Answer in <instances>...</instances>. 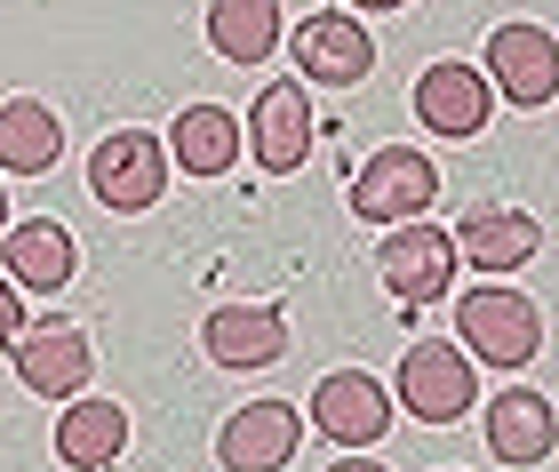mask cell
I'll use <instances>...</instances> for the list:
<instances>
[{
	"label": "cell",
	"mask_w": 559,
	"mask_h": 472,
	"mask_svg": "<svg viewBox=\"0 0 559 472\" xmlns=\"http://www.w3.org/2000/svg\"><path fill=\"white\" fill-rule=\"evenodd\" d=\"M455 344H464L472 361H488V368H527L544 353V312L527 305L520 288H503V281H479L464 305H455Z\"/></svg>",
	"instance_id": "1"
},
{
	"label": "cell",
	"mask_w": 559,
	"mask_h": 472,
	"mask_svg": "<svg viewBox=\"0 0 559 472\" xmlns=\"http://www.w3.org/2000/svg\"><path fill=\"white\" fill-rule=\"evenodd\" d=\"M88 192H96V209H112V216H144L168 192V144L152 129H112L88 153Z\"/></svg>",
	"instance_id": "2"
},
{
	"label": "cell",
	"mask_w": 559,
	"mask_h": 472,
	"mask_svg": "<svg viewBox=\"0 0 559 472\" xmlns=\"http://www.w3.org/2000/svg\"><path fill=\"white\" fill-rule=\"evenodd\" d=\"M472 401H479V368H472L464 344H440V337L408 344V361H400V409L416 425H464Z\"/></svg>",
	"instance_id": "3"
},
{
	"label": "cell",
	"mask_w": 559,
	"mask_h": 472,
	"mask_svg": "<svg viewBox=\"0 0 559 472\" xmlns=\"http://www.w3.org/2000/svg\"><path fill=\"white\" fill-rule=\"evenodd\" d=\"M440 201V168H431L416 144H384V153L360 161V177H352V216L360 225H408Z\"/></svg>",
	"instance_id": "4"
},
{
	"label": "cell",
	"mask_w": 559,
	"mask_h": 472,
	"mask_svg": "<svg viewBox=\"0 0 559 472\" xmlns=\"http://www.w3.org/2000/svg\"><path fill=\"white\" fill-rule=\"evenodd\" d=\"M488 88L503 96V105H520V113H544L551 96H559V33L551 24H496L488 33Z\"/></svg>",
	"instance_id": "5"
},
{
	"label": "cell",
	"mask_w": 559,
	"mask_h": 472,
	"mask_svg": "<svg viewBox=\"0 0 559 472\" xmlns=\"http://www.w3.org/2000/svg\"><path fill=\"white\" fill-rule=\"evenodd\" d=\"M9 361H16V385L33 392V401H81V385L96 377V344H88V329H72V320L16 329Z\"/></svg>",
	"instance_id": "6"
},
{
	"label": "cell",
	"mask_w": 559,
	"mask_h": 472,
	"mask_svg": "<svg viewBox=\"0 0 559 472\" xmlns=\"http://www.w3.org/2000/svg\"><path fill=\"white\" fill-rule=\"evenodd\" d=\"M376 272H384L392 305H440L448 281H455V240L440 225H424V216H408V225H384V248H376Z\"/></svg>",
	"instance_id": "7"
},
{
	"label": "cell",
	"mask_w": 559,
	"mask_h": 472,
	"mask_svg": "<svg viewBox=\"0 0 559 472\" xmlns=\"http://www.w3.org/2000/svg\"><path fill=\"white\" fill-rule=\"evenodd\" d=\"M304 425L328 433L336 449H376V440L392 433V392L368 377V368H328L312 385V409H304Z\"/></svg>",
	"instance_id": "8"
},
{
	"label": "cell",
	"mask_w": 559,
	"mask_h": 472,
	"mask_svg": "<svg viewBox=\"0 0 559 472\" xmlns=\"http://www.w3.org/2000/svg\"><path fill=\"white\" fill-rule=\"evenodd\" d=\"M376 72V40L352 9H320L296 24V81H320V88H360Z\"/></svg>",
	"instance_id": "9"
},
{
	"label": "cell",
	"mask_w": 559,
	"mask_h": 472,
	"mask_svg": "<svg viewBox=\"0 0 559 472\" xmlns=\"http://www.w3.org/2000/svg\"><path fill=\"white\" fill-rule=\"evenodd\" d=\"M304 449V416L296 401H248L224 416V433H216V464L224 472H288Z\"/></svg>",
	"instance_id": "10"
},
{
	"label": "cell",
	"mask_w": 559,
	"mask_h": 472,
	"mask_svg": "<svg viewBox=\"0 0 559 472\" xmlns=\"http://www.w3.org/2000/svg\"><path fill=\"white\" fill-rule=\"evenodd\" d=\"M488 105H496V88H488V72H479V64H464V57L424 64V81H416V120H424L431 137L472 144L479 129H488Z\"/></svg>",
	"instance_id": "11"
},
{
	"label": "cell",
	"mask_w": 559,
	"mask_h": 472,
	"mask_svg": "<svg viewBox=\"0 0 559 472\" xmlns=\"http://www.w3.org/2000/svg\"><path fill=\"white\" fill-rule=\"evenodd\" d=\"M240 129H248L240 144L257 153L264 177H296L304 153H312V96H304V81H272L257 105H248Z\"/></svg>",
	"instance_id": "12"
},
{
	"label": "cell",
	"mask_w": 559,
	"mask_h": 472,
	"mask_svg": "<svg viewBox=\"0 0 559 472\" xmlns=\"http://www.w3.org/2000/svg\"><path fill=\"white\" fill-rule=\"evenodd\" d=\"M448 240H455V264H479L488 281H503V272H520V264L544 257V225H536V216H527V209H488V201H479Z\"/></svg>",
	"instance_id": "13"
},
{
	"label": "cell",
	"mask_w": 559,
	"mask_h": 472,
	"mask_svg": "<svg viewBox=\"0 0 559 472\" xmlns=\"http://www.w3.org/2000/svg\"><path fill=\"white\" fill-rule=\"evenodd\" d=\"M200 344H209L216 368H272L288 353V312L280 305H216L200 320Z\"/></svg>",
	"instance_id": "14"
},
{
	"label": "cell",
	"mask_w": 559,
	"mask_h": 472,
	"mask_svg": "<svg viewBox=\"0 0 559 472\" xmlns=\"http://www.w3.org/2000/svg\"><path fill=\"white\" fill-rule=\"evenodd\" d=\"M559 449V416L536 385H503L488 401V457L496 464H544Z\"/></svg>",
	"instance_id": "15"
},
{
	"label": "cell",
	"mask_w": 559,
	"mask_h": 472,
	"mask_svg": "<svg viewBox=\"0 0 559 472\" xmlns=\"http://www.w3.org/2000/svg\"><path fill=\"white\" fill-rule=\"evenodd\" d=\"M57 457H64L72 472H112L120 457H129V409H120V401H96V392L64 401V416H57Z\"/></svg>",
	"instance_id": "16"
},
{
	"label": "cell",
	"mask_w": 559,
	"mask_h": 472,
	"mask_svg": "<svg viewBox=\"0 0 559 472\" xmlns=\"http://www.w3.org/2000/svg\"><path fill=\"white\" fill-rule=\"evenodd\" d=\"M0 264H9L16 288L57 296L72 272H81V248H72V233L57 225V216H33V225H9V233H0Z\"/></svg>",
	"instance_id": "17"
},
{
	"label": "cell",
	"mask_w": 559,
	"mask_h": 472,
	"mask_svg": "<svg viewBox=\"0 0 559 472\" xmlns=\"http://www.w3.org/2000/svg\"><path fill=\"white\" fill-rule=\"evenodd\" d=\"M280 40H288L280 0H209V48L224 64H264Z\"/></svg>",
	"instance_id": "18"
},
{
	"label": "cell",
	"mask_w": 559,
	"mask_h": 472,
	"mask_svg": "<svg viewBox=\"0 0 559 472\" xmlns=\"http://www.w3.org/2000/svg\"><path fill=\"white\" fill-rule=\"evenodd\" d=\"M64 153V120L40 105V96H16L0 105V177H48Z\"/></svg>",
	"instance_id": "19"
},
{
	"label": "cell",
	"mask_w": 559,
	"mask_h": 472,
	"mask_svg": "<svg viewBox=\"0 0 559 472\" xmlns=\"http://www.w3.org/2000/svg\"><path fill=\"white\" fill-rule=\"evenodd\" d=\"M168 161L185 168V177H224V168L240 161V120L224 105H185L168 129Z\"/></svg>",
	"instance_id": "20"
},
{
	"label": "cell",
	"mask_w": 559,
	"mask_h": 472,
	"mask_svg": "<svg viewBox=\"0 0 559 472\" xmlns=\"http://www.w3.org/2000/svg\"><path fill=\"white\" fill-rule=\"evenodd\" d=\"M16 329H24V288L0 281V337H16Z\"/></svg>",
	"instance_id": "21"
},
{
	"label": "cell",
	"mask_w": 559,
	"mask_h": 472,
	"mask_svg": "<svg viewBox=\"0 0 559 472\" xmlns=\"http://www.w3.org/2000/svg\"><path fill=\"white\" fill-rule=\"evenodd\" d=\"M328 472H384L376 457H344V464H328Z\"/></svg>",
	"instance_id": "22"
},
{
	"label": "cell",
	"mask_w": 559,
	"mask_h": 472,
	"mask_svg": "<svg viewBox=\"0 0 559 472\" xmlns=\"http://www.w3.org/2000/svg\"><path fill=\"white\" fill-rule=\"evenodd\" d=\"M360 9H376V16H384V9H408V0H360Z\"/></svg>",
	"instance_id": "23"
},
{
	"label": "cell",
	"mask_w": 559,
	"mask_h": 472,
	"mask_svg": "<svg viewBox=\"0 0 559 472\" xmlns=\"http://www.w3.org/2000/svg\"><path fill=\"white\" fill-rule=\"evenodd\" d=\"M0 233H9V185H0Z\"/></svg>",
	"instance_id": "24"
}]
</instances>
